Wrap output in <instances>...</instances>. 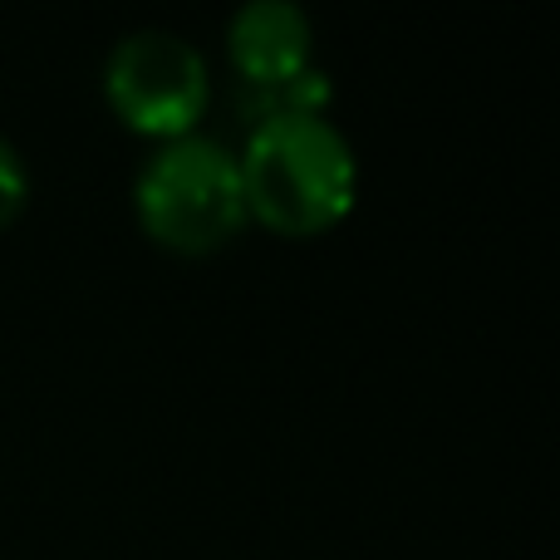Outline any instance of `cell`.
Segmentation results:
<instances>
[{
	"label": "cell",
	"instance_id": "obj_4",
	"mask_svg": "<svg viewBox=\"0 0 560 560\" xmlns=\"http://www.w3.org/2000/svg\"><path fill=\"white\" fill-rule=\"evenodd\" d=\"M310 45L315 30L295 0H246L226 20V55L246 89L295 79L310 69Z\"/></svg>",
	"mask_w": 560,
	"mask_h": 560
},
{
	"label": "cell",
	"instance_id": "obj_6",
	"mask_svg": "<svg viewBox=\"0 0 560 560\" xmlns=\"http://www.w3.org/2000/svg\"><path fill=\"white\" fill-rule=\"evenodd\" d=\"M30 207V167L25 153L0 133V232L20 222V212Z\"/></svg>",
	"mask_w": 560,
	"mask_h": 560
},
{
	"label": "cell",
	"instance_id": "obj_5",
	"mask_svg": "<svg viewBox=\"0 0 560 560\" xmlns=\"http://www.w3.org/2000/svg\"><path fill=\"white\" fill-rule=\"evenodd\" d=\"M329 104H335V84H329V74L319 65L300 69L295 79H280V84H256V89L242 84V98H236L246 128L285 114H325Z\"/></svg>",
	"mask_w": 560,
	"mask_h": 560
},
{
	"label": "cell",
	"instance_id": "obj_3",
	"mask_svg": "<svg viewBox=\"0 0 560 560\" xmlns=\"http://www.w3.org/2000/svg\"><path fill=\"white\" fill-rule=\"evenodd\" d=\"M207 94H212L207 55L177 30H128L114 39L104 59L108 108L124 128L158 138V143L197 133V118L207 114Z\"/></svg>",
	"mask_w": 560,
	"mask_h": 560
},
{
	"label": "cell",
	"instance_id": "obj_2",
	"mask_svg": "<svg viewBox=\"0 0 560 560\" xmlns=\"http://www.w3.org/2000/svg\"><path fill=\"white\" fill-rule=\"evenodd\" d=\"M138 226L173 256H212L242 232L246 192L226 143L183 133L158 143L133 177Z\"/></svg>",
	"mask_w": 560,
	"mask_h": 560
},
{
	"label": "cell",
	"instance_id": "obj_1",
	"mask_svg": "<svg viewBox=\"0 0 560 560\" xmlns=\"http://www.w3.org/2000/svg\"><path fill=\"white\" fill-rule=\"evenodd\" d=\"M242 167L246 217L280 236H325L354 212L359 163L349 138L325 114H285L246 128Z\"/></svg>",
	"mask_w": 560,
	"mask_h": 560
}]
</instances>
